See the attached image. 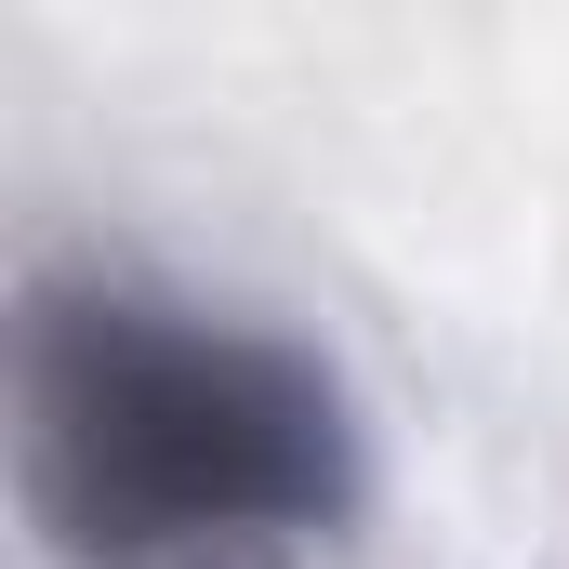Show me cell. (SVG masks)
Masks as SVG:
<instances>
[{
    "mask_svg": "<svg viewBox=\"0 0 569 569\" xmlns=\"http://www.w3.org/2000/svg\"><path fill=\"white\" fill-rule=\"evenodd\" d=\"M13 477L67 569H291L358 517L371 437L318 345L53 266L13 305Z\"/></svg>",
    "mask_w": 569,
    "mask_h": 569,
    "instance_id": "1",
    "label": "cell"
}]
</instances>
